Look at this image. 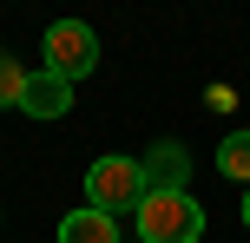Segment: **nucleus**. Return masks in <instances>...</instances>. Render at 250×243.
Wrapping results in <instances>:
<instances>
[{"label": "nucleus", "mask_w": 250, "mask_h": 243, "mask_svg": "<svg viewBox=\"0 0 250 243\" xmlns=\"http://www.w3.org/2000/svg\"><path fill=\"white\" fill-rule=\"evenodd\" d=\"M244 230H250V191H244Z\"/></svg>", "instance_id": "1a4fd4ad"}, {"label": "nucleus", "mask_w": 250, "mask_h": 243, "mask_svg": "<svg viewBox=\"0 0 250 243\" xmlns=\"http://www.w3.org/2000/svg\"><path fill=\"white\" fill-rule=\"evenodd\" d=\"M138 165H145V191H185V178H191V151L178 138H158Z\"/></svg>", "instance_id": "20e7f679"}, {"label": "nucleus", "mask_w": 250, "mask_h": 243, "mask_svg": "<svg viewBox=\"0 0 250 243\" xmlns=\"http://www.w3.org/2000/svg\"><path fill=\"white\" fill-rule=\"evenodd\" d=\"M217 171H224L230 184H244V191H250V131H230V138L217 145Z\"/></svg>", "instance_id": "0eeeda50"}, {"label": "nucleus", "mask_w": 250, "mask_h": 243, "mask_svg": "<svg viewBox=\"0 0 250 243\" xmlns=\"http://www.w3.org/2000/svg\"><path fill=\"white\" fill-rule=\"evenodd\" d=\"M132 224L138 243H204V204L191 191H145Z\"/></svg>", "instance_id": "f257e3e1"}, {"label": "nucleus", "mask_w": 250, "mask_h": 243, "mask_svg": "<svg viewBox=\"0 0 250 243\" xmlns=\"http://www.w3.org/2000/svg\"><path fill=\"white\" fill-rule=\"evenodd\" d=\"M46 73H60L66 86H73V79H86L92 66H99V33H92L86 20H53L46 26Z\"/></svg>", "instance_id": "7ed1b4c3"}, {"label": "nucleus", "mask_w": 250, "mask_h": 243, "mask_svg": "<svg viewBox=\"0 0 250 243\" xmlns=\"http://www.w3.org/2000/svg\"><path fill=\"white\" fill-rule=\"evenodd\" d=\"M20 99H26V66L13 59V53H0V112H20Z\"/></svg>", "instance_id": "6e6552de"}, {"label": "nucleus", "mask_w": 250, "mask_h": 243, "mask_svg": "<svg viewBox=\"0 0 250 243\" xmlns=\"http://www.w3.org/2000/svg\"><path fill=\"white\" fill-rule=\"evenodd\" d=\"M86 204L92 210H105V217H119V210H132L138 217V204H145V165L138 158H92V171H86Z\"/></svg>", "instance_id": "f03ea898"}, {"label": "nucleus", "mask_w": 250, "mask_h": 243, "mask_svg": "<svg viewBox=\"0 0 250 243\" xmlns=\"http://www.w3.org/2000/svg\"><path fill=\"white\" fill-rule=\"evenodd\" d=\"M20 112H26V118H66V112H73V86H66L60 73H46V66H40V73H26Z\"/></svg>", "instance_id": "39448f33"}, {"label": "nucleus", "mask_w": 250, "mask_h": 243, "mask_svg": "<svg viewBox=\"0 0 250 243\" xmlns=\"http://www.w3.org/2000/svg\"><path fill=\"white\" fill-rule=\"evenodd\" d=\"M60 243H119V217H105V210H73V217L60 224Z\"/></svg>", "instance_id": "423d86ee"}]
</instances>
